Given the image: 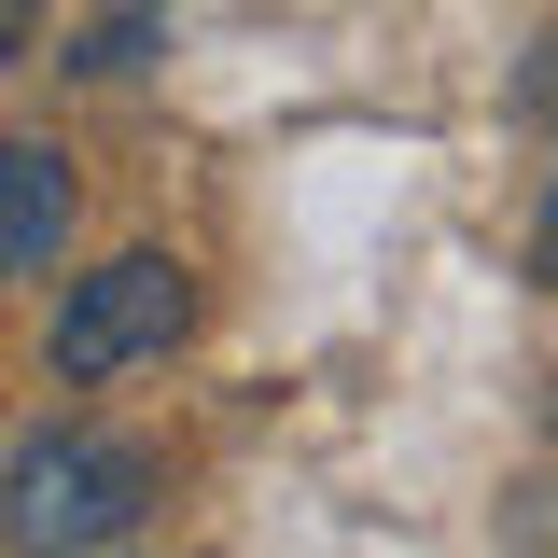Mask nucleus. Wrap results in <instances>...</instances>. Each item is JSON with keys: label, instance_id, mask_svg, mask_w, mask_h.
I'll use <instances>...</instances> for the list:
<instances>
[{"label": "nucleus", "instance_id": "1", "mask_svg": "<svg viewBox=\"0 0 558 558\" xmlns=\"http://www.w3.org/2000/svg\"><path fill=\"white\" fill-rule=\"evenodd\" d=\"M154 502H168V461H154L140 433L43 418V433L0 461V545H126Z\"/></svg>", "mask_w": 558, "mask_h": 558}, {"label": "nucleus", "instance_id": "2", "mask_svg": "<svg viewBox=\"0 0 558 558\" xmlns=\"http://www.w3.org/2000/svg\"><path fill=\"white\" fill-rule=\"evenodd\" d=\"M182 336H196V266H182V252H112V266H84L57 293L43 363H57L70 391H112V377H140V363H168Z\"/></svg>", "mask_w": 558, "mask_h": 558}, {"label": "nucleus", "instance_id": "3", "mask_svg": "<svg viewBox=\"0 0 558 558\" xmlns=\"http://www.w3.org/2000/svg\"><path fill=\"white\" fill-rule=\"evenodd\" d=\"M70 238V154L57 140H0V293L43 279Z\"/></svg>", "mask_w": 558, "mask_h": 558}, {"label": "nucleus", "instance_id": "4", "mask_svg": "<svg viewBox=\"0 0 558 558\" xmlns=\"http://www.w3.org/2000/svg\"><path fill=\"white\" fill-rule=\"evenodd\" d=\"M140 43H154V14H112V28H84L70 70H140Z\"/></svg>", "mask_w": 558, "mask_h": 558}, {"label": "nucleus", "instance_id": "5", "mask_svg": "<svg viewBox=\"0 0 558 558\" xmlns=\"http://www.w3.org/2000/svg\"><path fill=\"white\" fill-rule=\"evenodd\" d=\"M531 279H558V196H545V223H531Z\"/></svg>", "mask_w": 558, "mask_h": 558}]
</instances>
